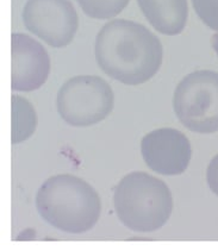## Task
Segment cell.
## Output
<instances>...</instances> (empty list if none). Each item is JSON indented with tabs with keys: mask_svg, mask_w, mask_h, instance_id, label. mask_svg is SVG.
I'll use <instances>...</instances> for the list:
<instances>
[{
	"mask_svg": "<svg viewBox=\"0 0 218 251\" xmlns=\"http://www.w3.org/2000/svg\"><path fill=\"white\" fill-rule=\"evenodd\" d=\"M147 21L159 32L175 36L183 32L189 17L187 0H137Z\"/></svg>",
	"mask_w": 218,
	"mask_h": 251,
	"instance_id": "cell-9",
	"label": "cell"
},
{
	"mask_svg": "<svg viewBox=\"0 0 218 251\" xmlns=\"http://www.w3.org/2000/svg\"><path fill=\"white\" fill-rule=\"evenodd\" d=\"M211 44L212 47H214L215 51H216L218 55V33H215V35L211 37Z\"/></svg>",
	"mask_w": 218,
	"mask_h": 251,
	"instance_id": "cell-14",
	"label": "cell"
},
{
	"mask_svg": "<svg viewBox=\"0 0 218 251\" xmlns=\"http://www.w3.org/2000/svg\"><path fill=\"white\" fill-rule=\"evenodd\" d=\"M25 27L53 48L67 47L79 27L69 0H27L23 10Z\"/></svg>",
	"mask_w": 218,
	"mask_h": 251,
	"instance_id": "cell-6",
	"label": "cell"
},
{
	"mask_svg": "<svg viewBox=\"0 0 218 251\" xmlns=\"http://www.w3.org/2000/svg\"><path fill=\"white\" fill-rule=\"evenodd\" d=\"M13 91L32 92L44 85L50 73V57L43 46L25 33H12Z\"/></svg>",
	"mask_w": 218,
	"mask_h": 251,
	"instance_id": "cell-8",
	"label": "cell"
},
{
	"mask_svg": "<svg viewBox=\"0 0 218 251\" xmlns=\"http://www.w3.org/2000/svg\"><path fill=\"white\" fill-rule=\"evenodd\" d=\"M113 203L119 220L135 232L159 230L173 211L168 186L144 172H133L122 178L114 189Z\"/></svg>",
	"mask_w": 218,
	"mask_h": 251,
	"instance_id": "cell-3",
	"label": "cell"
},
{
	"mask_svg": "<svg viewBox=\"0 0 218 251\" xmlns=\"http://www.w3.org/2000/svg\"><path fill=\"white\" fill-rule=\"evenodd\" d=\"M12 144L27 141L35 132L37 116L35 108L24 98L12 96Z\"/></svg>",
	"mask_w": 218,
	"mask_h": 251,
	"instance_id": "cell-10",
	"label": "cell"
},
{
	"mask_svg": "<svg viewBox=\"0 0 218 251\" xmlns=\"http://www.w3.org/2000/svg\"><path fill=\"white\" fill-rule=\"evenodd\" d=\"M144 162L153 172L173 176L185 173L192 157L189 138L177 129L154 130L141 142Z\"/></svg>",
	"mask_w": 218,
	"mask_h": 251,
	"instance_id": "cell-7",
	"label": "cell"
},
{
	"mask_svg": "<svg viewBox=\"0 0 218 251\" xmlns=\"http://www.w3.org/2000/svg\"><path fill=\"white\" fill-rule=\"evenodd\" d=\"M173 107L181 124L198 133L218 131V73L197 71L177 86Z\"/></svg>",
	"mask_w": 218,
	"mask_h": 251,
	"instance_id": "cell-4",
	"label": "cell"
},
{
	"mask_svg": "<svg viewBox=\"0 0 218 251\" xmlns=\"http://www.w3.org/2000/svg\"><path fill=\"white\" fill-rule=\"evenodd\" d=\"M36 207L53 227L79 235L97 224L102 203L96 189L85 180L62 174L48 178L41 186L36 195Z\"/></svg>",
	"mask_w": 218,
	"mask_h": 251,
	"instance_id": "cell-2",
	"label": "cell"
},
{
	"mask_svg": "<svg viewBox=\"0 0 218 251\" xmlns=\"http://www.w3.org/2000/svg\"><path fill=\"white\" fill-rule=\"evenodd\" d=\"M192 4L203 23L218 31V0H192Z\"/></svg>",
	"mask_w": 218,
	"mask_h": 251,
	"instance_id": "cell-12",
	"label": "cell"
},
{
	"mask_svg": "<svg viewBox=\"0 0 218 251\" xmlns=\"http://www.w3.org/2000/svg\"><path fill=\"white\" fill-rule=\"evenodd\" d=\"M113 92L105 80L94 75L74 76L57 93V111L72 126L85 127L104 121L113 110Z\"/></svg>",
	"mask_w": 218,
	"mask_h": 251,
	"instance_id": "cell-5",
	"label": "cell"
},
{
	"mask_svg": "<svg viewBox=\"0 0 218 251\" xmlns=\"http://www.w3.org/2000/svg\"><path fill=\"white\" fill-rule=\"evenodd\" d=\"M206 181L211 191L218 197V155L215 156L209 163L206 170Z\"/></svg>",
	"mask_w": 218,
	"mask_h": 251,
	"instance_id": "cell-13",
	"label": "cell"
},
{
	"mask_svg": "<svg viewBox=\"0 0 218 251\" xmlns=\"http://www.w3.org/2000/svg\"><path fill=\"white\" fill-rule=\"evenodd\" d=\"M83 12L94 19H110L122 12L130 0H77Z\"/></svg>",
	"mask_w": 218,
	"mask_h": 251,
	"instance_id": "cell-11",
	"label": "cell"
},
{
	"mask_svg": "<svg viewBox=\"0 0 218 251\" xmlns=\"http://www.w3.org/2000/svg\"><path fill=\"white\" fill-rule=\"evenodd\" d=\"M96 58L102 71L124 85L147 82L164 60L160 40L144 25L114 19L102 27L96 40Z\"/></svg>",
	"mask_w": 218,
	"mask_h": 251,
	"instance_id": "cell-1",
	"label": "cell"
}]
</instances>
